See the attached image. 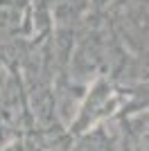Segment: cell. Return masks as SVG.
<instances>
[{"instance_id":"1","label":"cell","mask_w":149,"mask_h":151,"mask_svg":"<svg viewBox=\"0 0 149 151\" xmlns=\"http://www.w3.org/2000/svg\"><path fill=\"white\" fill-rule=\"evenodd\" d=\"M9 151H23V147H20V145H14V147H12Z\"/></svg>"}]
</instances>
